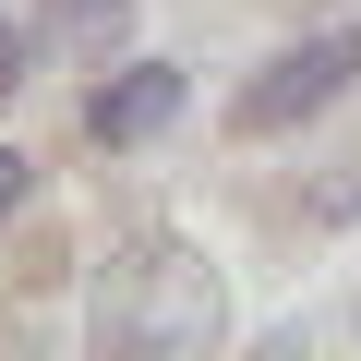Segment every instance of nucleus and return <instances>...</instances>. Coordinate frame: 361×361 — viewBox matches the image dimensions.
<instances>
[{"label":"nucleus","instance_id":"f257e3e1","mask_svg":"<svg viewBox=\"0 0 361 361\" xmlns=\"http://www.w3.org/2000/svg\"><path fill=\"white\" fill-rule=\"evenodd\" d=\"M97 337L109 349H205L217 337V277L180 241H145L121 265V301H97Z\"/></svg>","mask_w":361,"mask_h":361},{"label":"nucleus","instance_id":"f03ea898","mask_svg":"<svg viewBox=\"0 0 361 361\" xmlns=\"http://www.w3.org/2000/svg\"><path fill=\"white\" fill-rule=\"evenodd\" d=\"M349 73H361V25H325V37H301V49H277L253 85H241V133H289V121H313V109H337L349 97Z\"/></svg>","mask_w":361,"mask_h":361},{"label":"nucleus","instance_id":"7ed1b4c3","mask_svg":"<svg viewBox=\"0 0 361 361\" xmlns=\"http://www.w3.org/2000/svg\"><path fill=\"white\" fill-rule=\"evenodd\" d=\"M169 121H180V73H169V61H121V73L85 97V133H97V145H145V133H169Z\"/></svg>","mask_w":361,"mask_h":361},{"label":"nucleus","instance_id":"20e7f679","mask_svg":"<svg viewBox=\"0 0 361 361\" xmlns=\"http://www.w3.org/2000/svg\"><path fill=\"white\" fill-rule=\"evenodd\" d=\"M49 37L85 49V61H109V49L133 37V0H49Z\"/></svg>","mask_w":361,"mask_h":361},{"label":"nucleus","instance_id":"39448f33","mask_svg":"<svg viewBox=\"0 0 361 361\" xmlns=\"http://www.w3.org/2000/svg\"><path fill=\"white\" fill-rule=\"evenodd\" d=\"M13 85H25V25L0 13V97H13Z\"/></svg>","mask_w":361,"mask_h":361},{"label":"nucleus","instance_id":"423d86ee","mask_svg":"<svg viewBox=\"0 0 361 361\" xmlns=\"http://www.w3.org/2000/svg\"><path fill=\"white\" fill-rule=\"evenodd\" d=\"M25 180H37V169H25L13 145H0V217H13V205H25Z\"/></svg>","mask_w":361,"mask_h":361}]
</instances>
